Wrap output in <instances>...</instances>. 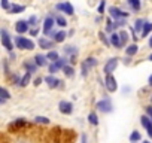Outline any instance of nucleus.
I'll use <instances>...</instances> for the list:
<instances>
[{
  "label": "nucleus",
  "instance_id": "f704fd0d",
  "mask_svg": "<svg viewBox=\"0 0 152 143\" xmlns=\"http://www.w3.org/2000/svg\"><path fill=\"white\" fill-rule=\"evenodd\" d=\"M34 122H37V124H49V119L46 116H36Z\"/></svg>",
  "mask_w": 152,
  "mask_h": 143
},
{
  "label": "nucleus",
  "instance_id": "a19ab883",
  "mask_svg": "<svg viewBox=\"0 0 152 143\" xmlns=\"http://www.w3.org/2000/svg\"><path fill=\"white\" fill-rule=\"evenodd\" d=\"M81 70H82V72H81V73H82V76H87V75H88V67H87L84 63L81 64Z\"/></svg>",
  "mask_w": 152,
  "mask_h": 143
},
{
  "label": "nucleus",
  "instance_id": "bb28decb",
  "mask_svg": "<svg viewBox=\"0 0 152 143\" xmlns=\"http://www.w3.org/2000/svg\"><path fill=\"white\" fill-rule=\"evenodd\" d=\"M63 72H64V75H66L67 78H73V76H75V69H73L72 66H69V64L63 69Z\"/></svg>",
  "mask_w": 152,
  "mask_h": 143
},
{
  "label": "nucleus",
  "instance_id": "5701e85b",
  "mask_svg": "<svg viewBox=\"0 0 152 143\" xmlns=\"http://www.w3.org/2000/svg\"><path fill=\"white\" fill-rule=\"evenodd\" d=\"M66 37H67V33H66V31H57V34H55L54 40H55V42H58V43H61V42H64V40H66Z\"/></svg>",
  "mask_w": 152,
  "mask_h": 143
},
{
  "label": "nucleus",
  "instance_id": "f03ea898",
  "mask_svg": "<svg viewBox=\"0 0 152 143\" xmlns=\"http://www.w3.org/2000/svg\"><path fill=\"white\" fill-rule=\"evenodd\" d=\"M0 34H2V45H3V48H5L8 52H12L14 45H12V39H11L9 33H8L5 28H2V30H0Z\"/></svg>",
  "mask_w": 152,
  "mask_h": 143
},
{
  "label": "nucleus",
  "instance_id": "864d4df0",
  "mask_svg": "<svg viewBox=\"0 0 152 143\" xmlns=\"http://www.w3.org/2000/svg\"><path fill=\"white\" fill-rule=\"evenodd\" d=\"M143 143H151V142H148V140H145V142H143Z\"/></svg>",
  "mask_w": 152,
  "mask_h": 143
},
{
  "label": "nucleus",
  "instance_id": "aec40b11",
  "mask_svg": "<svg viewBox=\"0 0 152 143\" xmlns=\"http://www.w3.org/2000/svg\"><path fill=\"white\" fill-rule=\"evenodd\" d=\"M127 3L131 8V11H134V12H137L140 9V0H127Z\"/></svg>",
  "mask_w": 152,
  "mask_h": 143
},
{
  "label": "nucleus",
  "instance_id": "39448f33",
  "mask_svg": "<svg viewBox=\"0 0 152 143\" xmlns=\"http://www.w3.org/2000/svg\"><path fill=\"white\" fill-rule=\"evenodd\" d=\"M118 63H119V60L116 57L107 60V63L104 64V75H112L115 72V69H116V66H118Z\"/></svg>",
  "mask_w": 152,
  "mask_h": 143
},
{
  "label": "nucleus",
  "instance_id": "c756f323",
  "mask_svg": "<svg viewBox=\"0 0 152 143\" xmlns=\"http://www.w3.org/2000/svg\"><path fill=\"white\" fill-rule=\"evenodd\" d=\"M88 122H90L91 125H99V116H97L94 112H91V113L88 115Z\"/></svg>",
  "mask_w": 152,
  "mask_h": 143
},
{
  "label": "nucleus",
  "instance_id": "f8f14e48",
  "mask_svg": "<svg viewBox=\"0 0 152 143\" xmlns=\"http://www.w3.org/2000/svg\"><path fill=\"white\" fill-rule=\"evenodd\" d=\"M140 124L146 128L148 136L152 139V119H149V116H142V118H140Z\"/></svg>",
  "mask_w": 152,
  "mask_h": 143
},
{
  "label": "nucleus",
  "instance_id": "6ab92c4d",
  "mask_svg": "<svg viewBox=\"0 0 152 143\" xmlns=\"http://www.w3.org/2000/svg\"><path fill=\"white\" fill-rule=\"evenodd\" d=\"M46 58H48V61L55 63L57 60H60V54H58L57 51H49V52L46 54Z\"/></svg>",
  "mask_w": 152,
  "mask_h": 143
},
{
  "label": "nucleus",
  "instance_id": "0eeeda50",
  "mask_svg": "<svg viewBox=\"0 0 152 143\" xmlns=\"http://www.w3.org/2000/svg\"><path fill=\"white\" fill-rule=\"evenodd\" d=\"M45 82H46L48 87L52 88V90H54V88H58V87H60V88H64V82L60 81V79H57V78H54L52 75L46 76V78H45Z\"/></svg>",
  "mask_w": 152,
  "mask_h": 143
},
{
  "label": "nucleus",
  "instance_id": "7ed1b4c3",
  "mask_svg": "<svg viewBox=\"0 0 152 143\" xmlns=\"http://www.w3.org/2000/svg\"><path fill=\"white\" fill-rule=\"evenodd\" d=\"M96 107H97L100 112H104V113H107V112H112V110H113L112 101H110L109 98H103V100L97 101V103H96Z\"/></svg>",
  "mask_w": 152,
  "mask_h": 143
},
{
  "label": "nucleus",
  "instance_id": "20e7f679",
  "mask_svg": "<svg viewBox=\"0 0 152 143\" xmlns=\"http://www.w3.org/2000/svg\"><path fill=\"white\" fill-rule=\"evenodd\" d=\"M55 9H57V11H60V12H64L66 15H73V14H75V8H73V6H72V3H69V2L57 3Z\"/></svg>",
  "mask_w": 152,
  "mask_h": 143
},
{
  "label": "nucleus",
  "instance_id": "412c9836",
  "mask_svg": "<svg viewBox=\"0 0 152 143\" xmlns=\"http://www.w3.org/2000/svg\"><path fill=\"white\" fill-rule=\"evenodd\" d=\"M97 63H99V61H97V58H94V57H88V58L84 61V64H85L88 69H93V67H96V66H97Z\"/></svg>",
  "mask_w": 152,
  "mask_h": 143
},
{
  "label": "nucleus",
  "instance_id": "dca6fc26",
  "mask_svg": "<svg viewBox=\"0 0 152 143\" xmlns=\"http://www.w3.org/2000/svg\"><path fill=\"white\" fill-rule=\"evenodd\" d=\"M34 61H36V64H37L39 67H43V66L48 64L46 55H42V54H36V55H34Z\"/></svg>",
  "mask_w": 152,
  "mask_h": 143
},
{
  "label": "nucleus",
  "instance_id": "603ef678",
  "mask_svg": "<svg viewBox=\"0 0 152 143\" xmlns=\"http://www.w3.org/2000/svg\"><path fill=\"white\" fill-rule=\"evenodd\" d=\"M149 61H152V54H151V55H149Z\"/></svg>",
  "mask_w": 152,
  "mask_h": 143
},
{
  "label": "nucleus",
  "instance_id": "09e8293b",
  "mask_svg": "<svg viewBox=\"0 0 152 143\" xmlns=\"http://www.w3.org/2000/svg\"><path fill=\"white\" fill-rule=\"evenodd\" d=\"M82 143H87V136H85V134L82 136Z\"/></svg>",
  "mask_w": 152,
  "mask_h": 143
},
{
  "label": "nucleus",
  "instance_id": "4be33fe9",
  "mask_svg": "<svg viewBox=\"0 0 152 143\" xmlns=\"http://www.w3.org/2000/svg\"><path fill=\"white\" fill-rule=\"evenodd\" d=\"M64 52L69 55V57H75L76 54H78V49H76V46H64Z\"/></svg>",
  "mask_w": 152,
  "mask_h": 143
},
{
  "label": "nucleus",
  "instance_id": "b1692460",
  "mask_svg": "<svg viewBox=\"0 0 152 143\" xmlns=\"http://www.w3.org/2000/svg\"><path fill=\"white\" fill-rule=\"evenodd\" d=\"M99 39H100V40H102V43H103V45H106V46L112 45L110 39H107V36H106V33H104V31H100V33H99Z\"/></svg>",
  "mask_w": 152,
  "mask_h": 143
},
{
  "label": "nucleus",
  "instance_id": "a211bd4d",
  "mask_svg": "<svg viewBox=\"0 0 152 143\" xmlns=\"http://www.w3.org/2000/svg\"><path fill=\"white\" fill-rule=\"evenodd\" d=\"M137 51H139V46H137L136 43H131V45H128V46L125 48V54H127V57H133V55H136Z\"/></svg>",
  "mask_w": 152,
  "mask_h": 143
},
{
  "label": "nucleus",
  "instance_id": "7c9ffc66",
  "mask_svg": "<svg viewBox=\"0 0 152 143\" xmlns=\"http://www.w3.org/2000/svg\"><path fill=\"white\" fill-rule=\"evenodd\" d=\"M0 94H2V97H0V103H2V104H3V103H5V101H6L9 97H11L6 88H2V90H0Z\"/></svg>",
  "mask_w": 152,
  "mask_h": 143
},
{
  "label": "nucleus",
  "instance_id": "ddd939ff",
  "mask_svg": "<svg viewBox=\"0 0 152 143\" xmlns=\"http://www.w3.org/2000/svg\"><path fill=\"white\" fill-rule=\"evenodd\" d=\"M37 67H39V66L36 64L34 58H33V60H28V61H24V69H26L27 72H30V73H36Z\"/></svg>",
  "mask_w": 152,
  "mask_h": 143
},
{
  "label": "nucleus",
  "instance_id": "9b49d317",
  "mask_svg": "<svg viewBox=\"0 0 152 143\" xmlns=\"http://www.w3.org/2000/svg\"><path fill=\"white\" fill-rule=\"evenodd\" d=\"M58 109H60L61 113H64V115H70V113L73 112V104H72L70 101H60Z\"/></svg>",
  "mask_w": 152,
  "mask_h": 143
},
{
  "label": "nucleus",
  "instance_id": "f257e3e1",
  "mask_svg": "<svg viewBox=\"0 0 152 143\" xmlns=\"http://www.w3.org/2000/svg\"><path fill=\"white\" fill-rule=\"evenodd\" d=\"M15 45H17V48H20V49H27V51H31V49H34V42L33 40H30V39H27V37H23V36H17L15 37Z\"/></svg>",
  "mask_w": 152,
  "mask_h": 143
},
{
  "label": "nucleus",
  "instance_id": "79ce46f5",
  "mask_svg": "<svg viewBox=\"0 0 152 143\" xmlns=\"http://www.w3.org/2000/svg\"><path fill=\"white\" fill-rule=\"evenodd\" d=\"M28 33H30V36H34V37H36V36L39 34V28H37V27H33Z\"/></svg>",
  "mask_w": 152,
  "mask_h": 143
},
{
  "label": "nucleus",
  "instance_id": "2f4dec72",
  "mask_svg": "<svg viewBox=\"0 0 152 143\" xmlns=\"http://www.w3.org/2000/svg\"><path fill=\"white\" fill-rule=\"evenodd\" d=\"M115 30V23H112L110 18L106 20V33H112Z\"/></svg>",
  "mask_w": 152,
  "mask_h": 143
},
{
  "label": "nucleus",
  "instance_id": "a18cd8bd",
  "mask_svg": "<svg viewBox=\"0 0 152 143\" xmlns=\"http://www.w3.org/2000/svg\"><path fill=\"white\" fill-rule=\"evenodd\" d=\"M42 81H43V79H42V78H36V79H34V82H33V84H34V85H36V87H39V85H40V82H42Z\"/></svg>",
  "mask_w": 152,
  "mask_h": 143
},
{
  "label": "nucleus",
  "instance_id": "58836bf2",
  "mask_svg": "<svg viewBox=\"0 0 152 143\" xmlns=\"http://www.w3.org/2000/svg\"><path fill=\"white\" fill-rule=\"evenodd\" d=\"M125 24H127L125 18H119V20H116V21H115V28H116V27H124Z\"/></svg>",
  "mask_w": 152,
  "mask_h": 143
},
{
  "label": "nucleus",
  "instance_id": "423d86ee",
  "mask_svg": "<svg viewBox=\"0 0 152 143\" xmlns=\"http://www.w3.org/2000/svg\"><path fill=\"white\" fill-rule=\"evenodd\" d=\"M55 24H57V23H55L54 15L46 17V18H45V21H43V34H45V36H48V34H49V31L54 28V26H55Z\"/></svg>",
  "mask_w": 152,
  "mask_h": 143
},
{
  "label": "nucleus",
  "instance_id": "2eb2a0df",
  "mask_svg": "<svg viewBox=\"0 0 152 143\" xmlns=\"http://www.w3.org/2000/svg\"><path fill=\"white\" fill-rule=\"evenodd\" d=\"M110 42H112V45L115 46V48H122L124 45H122V42H121V37H119V33H112L110 34Z\"/></svg>",
  "mask_w": 152,
  "mask_h": 143
},
{
  "label": "nucleus",
  "instance_id": "6e6552de",
  "mask_svg": "<svg viewBox=\"0 0 152 143\" xmlns=\"http://www.w3.org/2000/svg\"><path fill=\"white\" fill-rule=\"evenodd\" d=\"M109 14H110V17L113 20H119V18H127L128 17V12H124L119 8H116V6H110L109 8Z\"/></svg>",
  "mask_w": 152,
  "mask_h": 143
},
{
  "label": "nucleus",
  "instance_id": "1a4fd4ad",
  "mask_svg": "<svg viewBox=\"0 0 152 143\" xmlns=\"http://www.w3.org/2000/svg\"><path fill=\"white\" fill-rule=\"evenodd\" d=\"M106 88L109 93H115L118 90V84H116V79L112 76V75H106Z\"/></svg>",
  "mask_w": 152,
  "mask_h": 143
},
{
  "label": "nucleus",
  "instance_id": "49530a36",
  "mask_svg": "<svg viewBox=\"0 0 152 143\" xmlns=\"http://www.w3.org/2000/svg\"><path fill=\"white\" fill-rule=\"evenodd\" d=\"M146 113L152 118V106H148V107H146Z\"/></svg>",
  "mask_w": 152,
  "mask_h": 143
},
{
  "label": "nucleus",
  "instance_id": "9d476101",
  "mask_svg": "<svg viewBox=\"0 0 152 143\" xmlns=\"http://www.w3.org/2000/svg\"><path fill=\"white\" fill-rule=\"evenodd\" d=\"M28 27H30L28 21H24V20H20V21H17V24H15V30H17L18 34H24V33L30 31Z\"/></svg>",
  "mask_w": 152,
  "mask_h": 143
},
{
  "label": "nucleus",
  "instance_id": "de8ad7c7",
  "mask_svg": "<svg viewBox=\"0 0 152 143\" xmlns=\"http://www.w3.org/2000/svg\"><path fill=\"white\" fill-rule=\"evenodd\" d=\"M9 57H11V60H14L15 58V54L14 52H9Z\"/></svg>",
  "mask_w": 152,
  "mask_h": 143
},
{
  "label": "nucleus",
  "instance_id": "8fccbe9b",
  "mask_svg": "<svg viewBox=\"0 0 152 143\" xmlns=\"http://www.w3.org/2000/svg\"><path fill=\"white\" fill-rule=\"evenodd\" d=\"M148 82H149V85H151V87H152V75H151V76H149V79H148Z\"/></svg>",
  "mask_w": 152,
  "mask_h": 143
},
{
  "label": "nucleus",
  "instance_id": "cd10ccee",
  "mask_svg": "<svg viewBox=\"0 0 152 143\" xmlns=\"http://www.w3.org/2000/svg\"><path fill=\"white\" fill-rule=\"evenodd\" d=\"M145 23L146 21H143L142 18H139V20H136V23H134V28H136V31H143V27H145Z\"/></svg>",
  "mask_w": 152,
  "mask_h": 143
},
{
  "label": "nucleus",
  "instance_id": "c9c22d12",
  "mask_svg": "<svg viewBox=\"0 0 152 143\" xmlns=\"http://www.w3.org/2000/svg\"><path fill=\"white\" fill-rule=\"evenodd\" d=\"M104 9H106V0H102L100 5H99V8H97V12H99L100 15H103V14H104Z\"/></svg>",
  "mask_w": 152,
  "mask_h": 143
},
{
  "label": "nucleus",
  "instance_id": "a878e982",
  "mask_svg": "<svg viewBox=\"0 0 152 143\" xmlns=\"http://www.w3.org/2000/svg\"><path fill=\"white\" fill-rule=\"evenodd\" d=\"M30 78H31V73H30V72H26V75L21 78V84H20V87H27L28 82H30Z\"/></svg>",
  "mask_w": 152,
  "mask_h": 143
},
{
  "label": "nucleus",
  "instance_id": "e433bc0d",
  "mask_svg": "<svg viewBox=\"0 0 152 143\" xmlns=\"http://www.w3.org/2000/svg\"><path fill=\"white\" fill-rule=\"evenodd\" d=\"M27 21H28V24H30V26L37 27V17H36V15H31V17H30Z\"/></svg>",
  "mask_w": 152,
  "mask_h": 143
},
{
  "label": "nucleus",
  "instance_id": "37998d69",
  "mask_svg": "<svg viewBox=\"0 0 152 143\" xmlns=\"http://www.w3.org/2000/svg\"><path fill=\"white\" fill-rule=\"evenodd\" d=\"M9 6H11L9 5V0H2V8L3 9H9Z\"/></svg>",
  "mask_w": 152,
  "mask_h": 143
},
{
  "label": "nucleus",
  "instance_id": "4c0bfd02",
  "mask_svg": "<svg viewBox=\"0 0 152 143\" xmlns=\"http://www.w3.org/2000/svg\"><path fill=\"white\" fill-rule=\"evenodd\" d=\"M119 37H121V42H122V45H125L127 43V40H128V34L125 33V31H119Z\"/></svg>",
  "mask_w": 152,
  "mask_h": 143
},
{
  "label": "nucleus",
  "instance_id": "ea45409f",
  "mask_svg": "<svg viewBox=\"0 0 152 143\" xmlns=\"http://www.w3.org/2000/svg\"><path fill=\"white\" fill-rule=\"evenodd\" d=\"M12 82H14V85H18L20 87V84H21V78L18 76V75H12Z\"/></svg>",
  "mask_w": 152,
  "mask_h": 143
},
{
  "label": "nucleus",
  "instance_id": "4468645a",
  "mask_svg": "<svg viewBox=\"0 0 152 143\" xmlns=\"http://www.w3.org/2000/svg\"><path fill=\"white\" fill-rule=\"evenodd\" d=\"M54 42H55V40H51L49 37H40V39H39V46H40L42 49H49V48L54 46Z\"/></svg>",
  "mask_w": 152,
  "mask_h": 143
},
{
  "label": "nucleus",
  "instance_id": "3c124183",
  "mask_svg": "<svg viewBox=\"0 0 152 143\" xmlns=\"http://www.w3.org/2000/svg\"><path fill=\"white\" fill-rule=\"evenodd\" d=\"M149 48H152V36H151V39H149Z\"/></svg>",
  "mask_w": 152,
  "mask_h": 143
},
{
  "label": "nucleus",
  "instance_id": "c85d7f7f",
  "mask_svg": "<svg viewBox=\"0 0 152 143\" xmlns=\"http://www.w3.org/2000/svg\"><path fill=\"white\" fill-rule=\"evenodd\" d=\"M55 23H57V26H60V27H66V26H67V21H66V18H64L63 15H55Z\"/></svg>",
  "mask_w": 152,
  "mask_h": 143
},
{
  "label": "nucleus",
  "instance_id": "473e14b6",
  "mask_svg": "<svg viewBox=\"0 0 152 143\" xmlns=\"http://www.w3.org/2000/svg\"><path fill=\"white\" fill-rule=\"evenodd\" d=\"M48 72H49L51 75H55L57 72H60V69H58V66H57L55 63H51V64H49V67H48Z\"/></svg>",
  "mask_w": 152,
  "mask_h": 143
},
{
  "label": "nucleus",
  "instance_id": "c03bdc74",
  "mask_svg": "<svg viewBox=\"0 0 152 143\" xmlns=\"http://www.w3.org/2000/svg\"><path fill=\"white\" fill-rule=\"evenodd\" d=\"M3 69H5V73L8 75V73H9V67H8V61H6V60L3 61Z\"/></svg>",
  "mask_w": 152,
  "mask_h": 143
},
{
  "label": "nucleus",
  "instance_id": "72a5a7b5",
  "mask_svg": "<svg viewBox=\"0 0 152 143\" xmlns=\"http://www.w3.org/2000/svg\"><path fill=\"white\" fill-rule=\"evenodd\" d=\"M140 140V133L139 131H131L130 134V142H139Z\"/></svg>",
  "mask_w": 152,
  "mask_h": 143
},
{
  "label": "nucleus",
  "instance_id": "393cba45",
  "mask_svg": "<svg viewBox=\"0 0 152 143\" xmlns=\"http://www.w3.org/2000/svg\"><path fill=\"white\" fill-rule=\"evenodd\" d=\"M151 31H152V23H148V21H146V23H145V27H143V31H142L140 34H142V37H146Z\"/></svg>",
  "mask_w": 152,
  "mask_h": 143
},
{
  "label": "nucleus",
  "instance_id": "6e6d98bb",
  "mask_svg": "<svg viewBox=\"0 0 152 143\" xmlns=\"http://www.w3.org/2000/svg\"><path fill=\"white\" fill-rule=\"evenodd\" d=\"M151 101H152V97H151Z\"/></svg>",
  "mask_w": 152,
  "mask_h": 143
},
{
  "label": "nucleus",
  "instance_id": "f3484780",
  "mask_svg": "<svg viewBox=\"0 0 152 143\" xmlns=\"http://www.w3.org/2000/svg\"><path fill=\"white\" fill-rule=\"evenodd\" d=\"M9 14H21V12H24L26 11V6H23V5H15V3H12L11 6H9Z\"/></svg>",
  "mask_w": 152,
  "mask_h": 143
},
{
  "label": "nucleus",
  "instance_id": "5fc2aeb1",
  "mask_svg": "<svg viewBox=\"0 0 152 143\" xmlns=\"http://www.w3.org/2000/svg\"><path fill=\"white\" fill-rule=\"evenodd\" d=\"M131 143H136V142H131Z\"/></svg>",
  "mask_w": 152,
  "mask_h": 143
},
{
  "label": "nucleus",
  "instance_id": "4d7b16f0",
  "mask_svg": "<svg viewBox=\"0 0 152 143\" xmlns=\"http://www.w3.org/2000/svg\"><path fill=\"white\" fill-rule=\"evenodd\" d=\"M151 119H152V118H151Z\"/></svg>",
  "mask_w": 152,
  "mask_h": 143
}]
</instances>
